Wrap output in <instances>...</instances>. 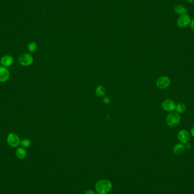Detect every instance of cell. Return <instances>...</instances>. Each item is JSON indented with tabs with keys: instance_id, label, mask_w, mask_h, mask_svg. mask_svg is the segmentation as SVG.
<instances>
[{
	"instance_id": "obj_13",
	"label": "cell",
	"mask_w": 194,
	"mask_h": 194,
	"mask_svg": "<svg viewBox=\"0 0 194 194\" xmlns=\"http://www.w3.org/2000/svg\"><path fill=\"white\" fill-rule=\"evenodd\" d=\"M15 155L19 159H25L27 156V152L26 149L23 147H19L16 150Z\"/></svg>"
},
{
	"instance_id": "obj_1",
	"label": "cell",
	"mask_w": 194,
	"mask_h": 194,
	"mask_svg": "<svg viewBox=\"0 0 194 194\" xmlns=\"http://www.w3.org/2000/svg\"><path fill=\"white\" fill-rule=\"evenodd\" d=\"M96 191L99 194H106L108 193L113 187L112 183L108 180H99L96 184Z\"/></svg>"
},
{
	"instance_id": "obj_9",
	"label": "cell",
	"mask_w": 194,
	"mask_h": 194,
	"mask_svg": "<svg viewBox=\"0 0 194 194\" xmlns=\"http://www.w3.org/2000/svg\"><path fill=\"white\" fill-rule=\"evenodd\" d=\"M10 78V72L7 68L0 67V82H5Z\"/></svg>"
},
{
	"instance_id": "obj_20",
	"label": "cell",
	"mask_w": 194,
	"mask_h": 194,
	"mask_svg": "<svg viewBox=\"0 0 194 194\" xmlns=\"http://www.w3.org/2000/svg\"><path fill=\"white\" fill-rule=\"evenodd\" d=\"M84 194H96L95 192L92 190H87L85 192Z\"/></svg>"
},
{
	"instance_id": "obj_21",
	"label": "cell",
	"mask_w": 194,
	"mask_h": 194,
	"mask_svg": "<svg viewBox=\"0 0 194 194\" xmlns=\"http://www.w3.org/2000/svg\"><path fill=\"white\" fill-rule=\"evenodd\" d=\"M185 146L186 149H190V148H191V144H190L189 142L185 144Z\"/></svg>"
},
{
	"instance_id": "obj_6",
	"label": "cell",
	"mask_w": 194,
	"mask_h": 194,
	"mask_svg": "<svg viewBox=\"0 0 194 194\" xmlns=\"http://www.w3.org/2000/svg\"><path fill=\"white\" fill-rule=\"evenodd\" d=\"M7 142L11 147L17 148L20 145V140L19 137L16 133H9L7 137Z\"/></svg>"
},
{
	"instance_id": "obj_7",
	"label": "cell",
	"mask_w": 194,
	"mask_h": 194,
	"mask_svg": "<svg viewBox=\"0 0 194 194\" xmlns=\"http://www.w3.org/2000/svg\"><path fill=\"white\" fill-rule=\"evenodd\" d=\"M177 139L180 143L185 145L189 142L190 140V133L188 130H181L177 133Z\"/></svg>"
},
{
	"instance_id": "obj_11",
	"label": "cell",
	"mask_w": 194,
	"mask_h": 194,
	"mask_svg": "<svg viewBox=\"0 0 194 194\" xmlns=\"http://www.w3.org/2000/svg\"><path fill=\"white\" fill-rule=\"evenodd\" d=\"M185 146L182 143H177L174 145L173 148V152L175 154L177 155H180L183 153L185 151Z\"/></svg>"
},
{
	"instance_id": "obj_8",
	"label": "cell",
	"mask_w": 194,
	"mask_h": 194,
	"mask_svg": "<svg viewBox=\"0 0 194 194\" xmlns=\"http://www.w3.org/2000/svg\"><path fill=\"white\" fill-rule=\"evenodd\" d=\"M162 107L165 111L171 113L175 110L176 104L175 102L171 99H166L162 102Z\"/></svg>"
},
{
	"instance_id": "obj_23",
	"label": "cell",
	"mask_w": 194,
	"mask_h": 194,
	"mask_svg": "<svg viewBox=\"0 0 194 194\" xmlns=\"http://www.w3.org/2000/svg\"><path fill=\"white\" fill-rule=\"evenodd\" d=\"M187 3H190V4L193 3H194V0H187Z\"/></svg>"
},
{
	"instance_id": "obj_14",
	"label": "cell",
	"mask_w": 194,
	"mask_h": 194,
	"mask_svg": "<svg viewBox=\"0 0 194 194\" xmlns=\"http://www.w3.org/2000/svg\"><path fill=\"white\" fill-rule=\"evenodd\" d=\"M186 110V105L183 102H180L176 104L175 111L178 114L184 113Z\"/></svg>"
},
{
	"instance_id": "obj_22",
	"label": "cell",
	"mask_w": 194,
	"mask_h": 194,
	"mask_svg": "<svg viewBox=\"0 0 194 194\" xmlns=\"http://www.w3.org/2000/svg\"><path fill=\"white\" fill-rule=\"evenodd\" d=\"M191 136H192L194 138V126L193 127L191 128Z\"/></svg>"
},
{
	"instance_id": "obj_18",
	"label": "cell",
	"mask_w": 194,
	"mask_h": 194,
	"mask_svg": "<svg viewBox=\"0 0 194 194\" xmlns=\"http://www.w3.org/2000/svg\"><path fill=\"white\" fill-rule=\"evenodd\" d=\"M103 101L105 104H108V103H110V99L108 97H104L103 98Z\"/></svg>"
},
{
	"instance_id": "obj_17",
	"label": "cell",
	"mask_w": 194,
	"mask_h": 194,
	"mask_svg": "<svg viewBox=\"0 0 194 194\" xmlns=\"http://www.w3.org/2000/svg\"><path fill=\"white\" fill-rule=\"evenodd\" d=\"M20 145L24 148H29L31 145V142L28 139H23L20 141Z\"/></svg>"
},
{
	"instance_id": "obj_12",
	"label": "cell",
	"mask_w": 194,
	"mask_h": 194,
	"mask_svg": "<svg viewBox=\"0 0 194 194\" xmlns=\"http://www.w3.org/2000/svg\"><path fill=\"white\" fill-rule=\"evenodd\" d=\"M174 12L176 14L180 16L181 15L187 13L188 9L186 6H183V5H177L174 8Z\"/></svg>"
},
{
	"instance_id": "obj_4",
	"label": "cell",
	"mask_w": 194,
	"mask_h": 194,
	"mask_svg": "<svg viewBox=\"0 0 194 194\" xmlns=\"http://www.w3.org/2000/svg\"><path fill=\"white\" fill-rule=\"evenodd\" d=\"M171 84V80L167 75H162L157 80L156 86L160 89H166Z\"/></svg>"
},
{
	"instance_id": "obj_5",
	"label": "cell",
	"mask_w": 194,
	"mask_h": 194,
	"mask_svg": "<svg viewBox=\"0 0 194 194\" xmlns=\"http://www.w3.org/2000/svg\"><path fill=\"white\" fill-rule=\"evenodd\" d=\"M34 58L32 55L28 53H23L18 58L19 63L24 67H28L33 63Z\"/></svg>"
},
{
	"instance_id": "obj_10",
	"label": "cell",
	"mask_w": 194,
	"mask_h": 194,
	"mask_svg": "<svg viewBox=\"0 0 194 194\" xmlns=\"http://www.w3.org/2000/svg\"><path fill=\"white\" fill-rule=\"evenodd\" d=\"M14 59L12 56L10 55H5L1 60V64L3 67H10L13 64Z\"/></svg>"
},
{
	"instance_id": "obj_3",
	"label": "cell",
	"mask_w": 194,
	"mask_h": 194,
	"mask_svg": "<svg viewBox=\"0 0 194 194\" xmlns=\"http://www.w3.org/2000/svg\"><path fill=\"white\" fill-rule=\"evenodd\" d=\"M191 20V17L187 13L180 15L177 19V26L180 29H186L190 26Z\"/></svg>"
},
{
	"instance_id": "obj_15",
	"label": "cell",
	"mask_w": 194,
	"mask_h": 194,
	"mask_svg": "<svg viewBox=\"0 0 194 194\" xmlns=\"http://www.w3.org/2000/svg\"><path fill=\"white\" fill-rule=\"evenodd\" d=\"M105 92H106V89L104 86L102 85H99L96 88V94L99 97H102L104 96L105 94Z\"/></svg>"
},
{
	"instance_id": "obj_16",
	"label": "cell",
	"mask_w": 194,
	"mask_h": 194,
	"mask_svg": "<svg viewBox=\"0 0 194 194\" xmlns=\"http://www.w3.org/2000/svg\"><path fill=\"white\" fill-rule=\"evenodd\" d=\"M38 48V46H37V44L36 43L34 42H30L29 44H28V46H27V48L28 50L30 53H34L35 52L37 49Z\"/></svg>"
},
{
	"instance_id": "obj_2",
	"label": "cell",
	"mask_w": 194,
	"mask_h": 194,
	"mask_svg": "<svg viewBox=\"0 0 194 194\" xmlns=\"http://www.w3.org/2000/svg\"><path fill=\"white\" fill-rule=\"evenodd\" d=\"M181 116L176 111L169 113L166 118V125L170 127H175L180 125Z\"/></svg>"
},
{
	"instance_id": "obj_19",
	"label": "cell",
	"mask_w": 194,
	"mask_h": 194,
	"mask_svg": "<svg viewBox=\"0 0 194 194\" xmlns=\"http://www.w3.org/2000/svg\"><path fill=\"white\" fill-rule=\"evenodd\" d=\"M190 26L191 30L194 32V18L191 19V22H190V26Z\"/></svg>"
},
{
	"instance_id": "obj_24",
	"label": "cell",
	"mask_w": 194,
	"mask_h": 194,
	"mask_svg": "<svg viewBox=\"0 0 194 194\" xmlns=\"http://www.w3.org/2000/svg\"><path fill=\"white\" fill-rule=\"evenodd\" d=\"M182 1H183V0H182Z\"/></svg>"
}]
</instances>
